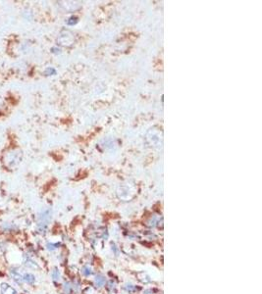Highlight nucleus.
Masks as SVG:
<instances>
[{
	"label": "nucleus",
	"instance_id": "1",
	"mask_svg": "<svg viewBox=\"0 0 262 294\" xmlns=\"http://www.w3.org/2000/svg\"><path fill=\"white\" fill-rule=\"evenodd\" d=\"M22 159V153L18 149H12L6 151L3 156V163L9 168H14L17 166Z\"/></svg>",
	"mask_w": 262,
	"mask_h": 294
},
{
	"label": "nucleus",
	"instance_id": "5",
	"mask_svg": "<svg viewBox=\"0 0 262 294\" xmlns=\"http://www.w3.org/2000/svg\"><path fill=\"white\" fill-rule=\"evenodd\" d=\"M25 266L26 267H28V268H30V269H38L39 268V266H38V264H36L34 261H33L31 258H26V260H25Z\"/></svg>",
	"mask_w": 262,
	"mask_h": 294
},
{
	"label": "nucleus",
	"instance_id": "9",
	"mask_svg": "<svg viewBox=\"0 0 262 294\" xmlns=\"http://www.w3.org/2000/svg\"><path fill=\"white\" fill-rule=\"evenodd\" d=\"M83 274H84L85 276H89V275H90V274H91V270H90V267H85V268L83 269Z\"/></svg>",
	"mask_w": 262,
	"mask_h": 294
},
{
	"label": "nucleus",
	"instance_id": "2",
	"mask_svg": "<svg viewBox=\"0 0 262 294\" xmlns=\"http://www.w3.org/2000/svg\"><path fill=\"white\" fill-rule=\"evenodd\" d=\"M0 292L1 294H18L17 290L7 282H2L0 284Z\"/></svg>",
	"mask_w": 262,
	"mask_h": 294
},
{
	"label": "nucleus",
	"instance_id": "10",
	"mask_svg": "<svg viewBox=\"0 0 262 294\" xmlns=\"http://www.w3.org/2000/svg\"><path fill=\"white\" fill-rule=\"evenodd\" d=\"M59 244H51V243H48L47 244V248L49 249V250H54L55 248H56V246H58Z\"/></svg>",
	"mask_w": 262,
	"mask_h": 294
},
{
	"label": "nucleus",
	"instance_id": "6",
	"mask_svg": "<svg viewBox=\"0 0 262 294\" xmlns=\"http://www.w3.org/2000/svg\"><path fill=\"white\" fill-rule=\"evenodd\" d=\"M1 229H3L4 231H12L16 229V226H13L12 224H9V223H5L4 225H2Z\"/></svg>",
	"mask_w": 262,
	"mask_h": 294
},
{
	"label": "nucleus",
	"instance_id": "7",
	"mask_svg": "<svg viewBox=\"0 0 262 294\" xmlns=\"http://www.w3.org/2000/svg\"><path fill=\"white\" fill-rule=\"evenodd\" d=\"M95 283L97 286H102L104 283H105V278L101 276H97L96 278H95Z\"/></svg>",
	"mask_w": 262,
	"mask_h": 294
},
{
	"label": "nucleus",
	"instance_id": "4",
	"mask_svg": "<svg viewBox=\"0 0 262 294\" xmlns=\"http://www.w3.org/2000/svg\"><path fill=\"white\" fill-rule=\"evenodd\" d=\"M23 281H25L28 284H33L35 281V277L32 274H25L23 276Z\"/></svg>",
	"mask_w": 262,
	"mask_h": 294
},
{
	"label": "nucleus",
	"instance_id": "11",
	"mask_svg": "<svg viewBox=\"0 0 262 294\" xmlns=\"http://www.w3.org/2000/svg\"><path fill=\"white\" fill-rule=\"evenodd\" d=\"M65 291H66V293H69L70 292V289H71V286H70V284L69 283H66L65 284Z\"/></svg>",
	"mask_w": 262,
	"mask_h": 294
},
{
	"label": "nucleus",
	"instance_id": "3",
	"mask_svg": "<svg viewBox=\"0 0 262 294\" xmlns=\"http://www.w3.org/2000/svg\"><path fill=\"white\" fill-rule=\"evenodd\" d=\"M10 276H11V277L14 279V281H15L16 283L22 284V282H23V276H22L21 274H19V271L17 270L11 269L10 270Z\"/></svg>",
	"mask_w": 262,
	"mask_h": 294
},
{
	"label": "nucleus",
	"instance_id": "8",
	"mask_svg": "<svg viewBox=\"0 0 262 294\" xmlns=\"http://www.w3.org/2000/svg\"><path fill=\"white\" fill-rule=\"evenodd\" d=\"M52 278L54 281H59L60 278V271H58L57 269H55L53 271H52Z\"/></svg>",
	"mask_w": 262,
	"mask_h": 294
}]
</instances>
